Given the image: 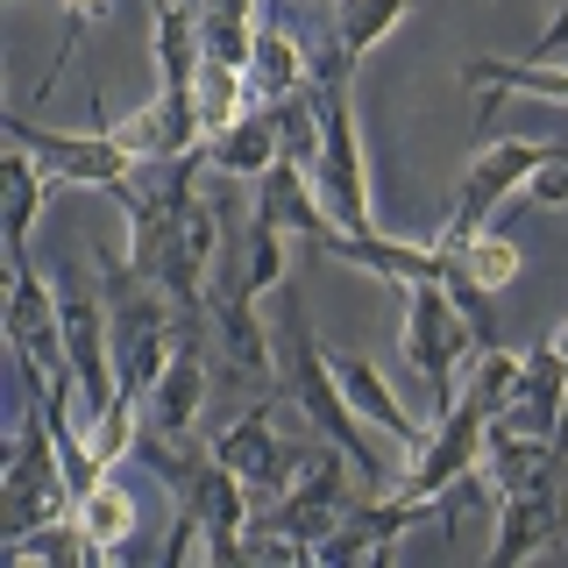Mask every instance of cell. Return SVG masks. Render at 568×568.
<instances>
[{
    "instance_id": "cell-19",
    "label": "cell",
    "mask_w": 568,
    "mask_h": 568,
    "mask_svg": "<svg viewBox=\"0 0 568 568\" xmlns=\"http://www.w3.org/2000/svg\"><path fill=\"white\" fill-rule=\"evenodd\" d=\"M440 263H448V277H469V284H490V292H505V284H519L526 256L511 235H490V227H469V235H455V227H440L434 235ZM440 277V284H448Z\"/></svg>"
},
{
    "instance_id": "cell-13",
    "label": "cell",
    "mask_w": 568,
    "mask_h": 568,
    "mask_svg": "<svg viewBox=\"0 0 568 568\" xmlns=\"http://www.w3.org/2000/svg\"><path fill=\"white\" fill-rule=\"evenodd\" d=\"M8 342L14 355H29L36 369H64V313H58V284H43L36 263H8Z\"/></svg>"
},
{
    "instance_id": "cell-18",
    "label": "cell",
    "mask_w": 568,
    "mask_h": 568,
    "mask_svg": "<svg viewBox=\"0 0 568 568\" xmlns=\"http://www.w3.org/2000/svg\"><path fill=\"white\" fill-rule=\"evenodd\" d=\"M561 490L547 497H497V532H490V568H511L526 555H547L561 547Z\"/></svg>"
},
{
    "instance_id": "cell-10",
    "label": "cell",
    "mask_w": 568,
    "mask_h": 568,
    "mask_svg": "<svg viewBox=\"0 0 568 568\" xmlns=\"http://www.w3.org/2000/svg\"><path fill=\"white\" fill-rule=\"evenodd\" d=\"M342 448L334 455H306V469H298V484L277 497V511H263L284 540H298L306 547V561L320 555V540H327L334 526H342V511H348V476H342Z\"/></svg>"
},
{
    "instance_id": "cell-24",
    "label": "cell",
    "mask_w": 568,
    "mask_h": 568,
    "mask_svg": "<svg viewBox=\"0 0 568 568\" xmlns=\"http://www.w3.org/2000/svg\"><path fill=\"white\" fill-rule=\"evenodd\" d=\"M462 79L476 93H532L547 106H568V64H540V58H462Z\"/></svg>"
},
{
    "instance_id": "cell-26",
    "label": "cell",
    "mask_w": 568,
    "mask_h": 568,
    "mask_svg": "<svg viewBox=\"0 0 568 568\" xmlns=\"http://www.w3.org/2000/svg\"><path fill=\"white\" fill-rule=\"evenodd\" d=\"M284 242H292L284 213L256 192V213H248V248H242V256H248V292H256V298L284 292V277H292V271H284Z\"/></svg>"
},
{
    "instance_id": "cell-16",
    "label": "cell",
    "mask_w": 568,
    "mask_h": 568,
    "mask_svg": "<svg viewBox=\"0 0 568 568\" xmlns=\"http://www.w3.org/2000/svg\"><path fill=\"white\" fill-rule=\"evenodd\" d=\"M106 135H114L121 150H135V156H185V150H200V142H206L200 85H192V93H178V85H156V100L135 106L129 121H114Z\"/></svg>"
},
{
    "instance_id": "cell-4",
    "label": "cell",
    "mask_w": 568,
    "mask_h": 568,
    "mask_svg": "<svg viewBox=\"0 0 568 568\" xmlns=\"http://www.w3.org/2000/svg\"><path fill=\"white\" fill-rule=\"evenodd\" d=\"M0 121H8V142H22L36 164L50 171V185H85V192H106V200H114L135 171V150H121L106 129L71 135V129H43V121H29V114H0Z\"/></svg>"
},
{
    "instance_id": "cell-22",
    "label": "cell",
    "mask_w": 568,
    "mask_h": 568,
    "mask_svg": "<svg viewBox=\"0 0 568 568\" xmlns=\"http://www.w3.org/2000/svg\"><path fill=\"white\" fill-rule=\"evenodd\" d=\"M277 121H271V106H248V114H235L221 135H206V164L221 171V178H263L277 164Z\"/></svg>"
},
{
    "instance_id": "cell-21",
    "label": "cell",
    "mask_w": 568,
    "mask_h": 568,
    "mask_svg": "<svg viewBox=\"0 0 568 568\" xmlns=\"http://www.w3.org/2000/svg\"><path fill=\"white\" fill-rule=\"evenodd\" d=\"M71 511H79L85 540L100 547V561L129 555V547H135V532H142V505H135V490L121 484L114 469H106V476H100V484L85 490V497H79V505H71Z\"/></svg>"
},
{
    "instance_id": "cell-17",
    "label": "cell",
    "mask_w": 568,
    "mask_h": 568,
    "mask_svg": "<svg viewBox=\"0 0 568 568\" xmlns=\"http://www.w3.org/2000/svg\"><path fill=\"white\" fill-rule=\"evenodd\" d=\"M561 405H568V355H561L555 334H547V342H532L519 355V390H511L505 419H490V426H519V434L561 440Z\"/></svg>"
},
{
    "instance_id": "cell-27",
    "label": "cell",
    "mask_w": 568,
    "mask_h": 568,
    "mask_svg": "<svg viewBox=\"0 0 568 568\" xmlns=\"http://www.w3.org/2000/svg\"><path fill=\"white\" fill-rule=\"evenodd\" d=\"M511 390H519V355H511L505 342L476 348V355H469V384H462V398H469L484 419H505Z\"/></svg>"
},
{
    "instance_id": "cell-23",
    "label": "cell",
    "mask_w": 568,
    "mask_h": 568,
    "mask_svg": "<svg viewBox=\"0 0 568 568\" xmlns=\"http://www.w3.org/2000/svg\"><path fill=\"white\" fill-rule=\"evenodd\" d=\"M43 200H50V171L14 142V156L0 164V206H8V227H0V235H8V263H29V235H36Z\"/></svg>"
},
{
    "instance_id": "cell-15",
    "label": "cell",
    "mask_w": 568,
    "mask_h": 568,
    "mask_svg": "<svg viewBox=\"0 0 568 568\" xmlns=\"http://www.w3.org/2000/svg\"><path fill=\"white\" fill-rule=\"evenodd\" d=\"M206 405V348H200V320H178V355L164 363V377L150 384V398H142V419L156 426V434L185 440L192 419H200Z\"/></svg>"
},
{
    "instance_id": "cell-14",
    "label": "cell",
    "mask_w": 568,
    "mask_h": 568,
    "mask_svg": "<svg viewBox=\"0 0 568 568\" xmlns=\"http://www.w3.org/2000/svg\"><path fill=\"white\" fill-rule=\"evenodd\" d=\"M476 469H484L490 497H547V490H561V440L519 434V426H490Z\"/></svg>"
},
{
    "instance_id": "cell-8",
    "label": "cell",
    "mask_w": 568,
    "mask_h": 568,
    "mask_svg": "<svg viewBox=\"0 0 568 568\" xmlns=\"http://www.w3.org/2000/svg\"><path fill=\"white\" fill-rule=\"evenodd\" d=\"M206 320L221 334V363L242 369V377H271V334L256 320V292H248V256L227 248L206 277Z\"/></svg>"
},
{
    "instance_id": "cell-11",
    "label": "cell",
    "mask_w": 568,
    "mask_h": 568,
    "mask_svg": "<svg viewBox=\"0 0 568 568\" xmlns=\"http://www.w3.org/2000/svg\"><path fill=\"white\" fill-rule=\"evenodd\" d=\"M320 256L348 263V271H369L377 284H390V292L448 277V263H440L434 242H398V235H384V227H334V235L320 242Z\"/></svg>"
},
{
    "instance_id": "cell-3",
    "label": "cell",
    "mask_w": 568,
    "mask_h": 568,
    "mask_svg": "<svg viewBox=\"0 0 568 568\" xmlns=\"http://www.w3.org/2000/svg\"><path fill=\"white\" fill-rule=\"evenodd\" d=\"M79 505L64 484V462H58V434H50V413L36 398L29 369H22V419H14V448L8 469H0V540H22L43 519H64Z\"/></svg>"
},
{
    "instance_id": "cell-9",
    "label": "cell",
    "mask_w": 568,
    "mask_h": 568,
    "mask_svg": "<svg viewBox=\"0 0 568 568\" xmlns=\"http://www.w3.org/2000/svg\"><path fill=\"white\" fill-rule=\"evenodd\" d=\"M540 164H547V142H532V135H505V142H490V150H476V164L455 178L448 227H455V235H469V227H490V213L505 206Z\"/></svg>"
},
{
    "instance_id": "cell-29",
    "label": "cell",
    "mask_w": 568,
    "mask_h": 568,
    "mask_svg": "<svg viewBox=\"0 0 568 568\" xmlns=\"http://www.w3.org/2000/svg\"><path fill=\"white\" fill-rule=\"evenodd\" d=\"M526 192H532L540 206H568V135L547 142V164L526 178Z\"/></svg>"
},
{
    "instance_id": "cell-28",
    "label": "cell",
    "mask_w": 568,
    "mask_h": 568,
    "mask_svg": "<svg viewBox=\"0 0 568 568\" xmlns=\"http://www.w3.org/2000/svg\"><path fill=\"white\" fill-rule=\"evenodd\" d=\"M58 8H64V36H58V58H50V71H43V85H36V93H50V85H58L64 58L79 50V36H85V29H100L106 14H114V0H58Z\"/></svg>"
},
{
    "instance_id": "cell-12",
    "label": "cell",
    "mask_w": 568,
    "mask_h": 568,
    "mask_svg": "<svg viewBox=\"0 0 568 568\" xmlns=\"http://www.w3.org/2000/svg\"><path fill=\"white\" fill-rule=\"evenodd\" d=\"M426 497H398V490H384L377 505H348L342 511V526L320 540V555L313 561H327V568H363V561H384L390 547H398V532H413L426 519Z\"/></svg>"
},
{
    "instance_id": "cell-20",
    "label": "cell",
    "mask_w": 568,
    "mask_h": 568,
    "mask_svg": "<svg viewBox=\"0 0 568 568\" xmlns=\"http://www.w3.org/2000/svg\"><path fill=\"white\" fill-rule=\"evenodd\" d=\"M334 377H342V390H348V405H355V419H369V426H384L390 440H398L405 455L419 448L426 440V426L405 413L398 398H390V384L377 377V363H369V355H334Z\"/></svg>"
},
{
    "instance_id": "cell-1",
    "label": "cell",
    "mask_w": 568,
    "mask_h": 568,
    "mask_svg": "<svg viewBox=\"0 0 568 568\" xmlns=\"http://www.w3.org/2000/svg\"><path fill=\"white\" fill-rule=\"evenodd\" d=\"M284 390L298 398V413H306V426L327 448H342L348 455V476L363 490H377L384 497V462H377V448H369V434H363V419H355V405H348V390H342V377H334V355L320 348V334H313V320H306V306H298V284L284 277Z\"/></svg>"
},
{
    "instance_id": "cell-30",
    "label": "cell",
    "mask_w": 568,
    "mask_h": 568,
    "mask_svg": "<svg viewBox=\"0 0 568 568\" xmlns=\"http://www.w3.org/2000/svg\"><path fill=\"white\" fill-rule=\"evenodd\" d=\"M555 342H561V355H568V320H561V327H555Z\"/></svg>"
},
{
    "instance_id": "cell-6",
    "label": "cell",
    "mask_w": 568,
    "mask_h": 568,
    "mask_svg": "<svg viewBox=\"0 0 568 568\" xmlns=\"http://www.w3.org/2000/svg\"><path fill=\"white\" fill-rule=\"evenodd\" d=\"M484 434H490V419L476 413L469 398H455L448 413H434L426 440L413 448V462H405V476H398V497H426V505H440V497L484 462Z\"/></svg>"
},
{
    "instance_id": "cell-5",
    "label": "cell",
    "mask_w": 568,
    "mask_h": 568,
    "mask_svg": "<svg viewBox=\"0 0 568 568\" xmlns=\"http://www.w3.org/2000/svg\"><path fill=\"white\" fill-rule=\"evenodd\" d=\"M405 355H413V369L426 377V390H434V413H448L462 398L455 363L476 355V334H469V320L455 313L448 284H405Z\"/></svg>"
},
{
    "instance_id": "cell-2",
    "label": "cell",
    "mask_w": 568,
    "mask_h": 568,
    "mask_svg": "<svg viewBox=\"0 0 568 568\" xmlns=\"http://www.w3.org/2000/svg\"><path fill=\"white\" fill-rule=\"evenodd\" d=\"M129 263L171 298L178 320H200L206 313V277H213V263H221L213 200L192 192L178 213H142V221H129Z\"/></svg>"
},
{
    "instance_id": "cell-25",
    "label": "cell",
    "mask_w": 568,
    "mask_h": 568,
    "mask_svg": "<svg viewBox=\"0 0 568 568\" xmlns=\"http://www.w3.org/2000/svg\"><path fill=\"white\" fill-rule=\"evenodd\" d=\"M256 36H263L256 0H206V8H200V50H206L213 64L248 71V58H256Z\"/></svg>"
},
{
    "instance_id": "cell-7",
    "label": "cell",
    "mask_w": 568,
    "mask_h": 568,
    "mask_svg": "<svg viewBox=\"0 0 568 568\" xmlns=\"http://www.w3.org/2000/svg\"><path fill=\"white\" fill-rule=\"evenodd\" d=\"M213 462H227V469L248 484V497H284L298 484V469H306V448L277 440V405L256 398L235 426L213 434Z\"/></svg>"
}]
</instances>
